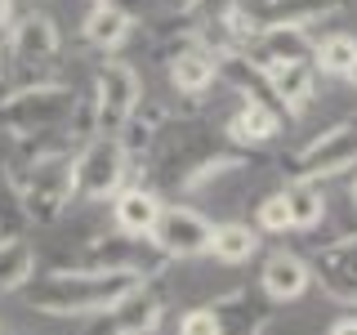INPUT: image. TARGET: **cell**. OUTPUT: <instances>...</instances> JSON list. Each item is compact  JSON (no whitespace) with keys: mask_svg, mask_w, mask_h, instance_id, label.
Masks as SVG:
<instances>
[{"mask_svg":"<svg viewBox=\"0 0 357 335\" xmlns=\"http://www.w3.org/2000/svg\"><path fill=\"white\" fill-rule=\"evenodd\" d=\"M143 277L139 273H98V268H54L50 277L31 282L22 290L31 313H45V318H98L112 304L139 290Z\"/></svg>","mask_w":357,"mask_h":335,"instance_id":"cell-1","label":"cell"},{"mask_svg":"<svg viewBox=\"0 0 357 335\" xmlns=\"http://www.w3.org/2000/svg\"><path fill=\"white\" fill-rule=\"evenodd\" d=\"M72 152H54L45 161H5V184L9 197L22 206V215L31 223H59L67 206L76 201L72 188Z\"/></svg>","mask_w":357,"mask_h":335,"instance_id":"cell-2","label":"cell"},{"mask_svg":"<svg viewBox=\"0 0 357 335\" xmlns=\"http://www.w3.org/2000/svg\"><path fill=\"white\" fill-rule=\"evenodd\" d=\"M76 112V94L59 81H36L22 85L18 94L0 98V130L14 139H31V134H59L67 130Z\"/></svg>","mask_w":357,"mask_h":335,"instance_id":"cell-3","label":"cell"},{"mask_svg":"<svg viewBox=\"0 0 357 335\" xmlns=\"http://www.w3.org/2000/svg\"><path fill=\"white\" fill-rule=\"evenodd\" d=\"M130 179V152L121 139H94L76 152L72 161V188H76V201H112L126 188Z\"/></svg>","mask_w":357,"mask_h":335,"instance_id":"cell-4","label":"cell"},{"mask_svg":"<svg viewBox=\"0 0 357 335\" xmlns=\"http://www.w3.org/2000/svg\"><path fill=\"white\" fill-rule=\"evenodd\" d=\"M94 126L103 139H121V130L130 126L134 107L143 103V81L126 59H103L94 72Z\"/></svg>","mask_w":357,"mask_h":335,"instance_id":"cell-5","label":"cell"},{"mask_svg":"<svg viewBox=\"0 0 357 335\" xmlns=\"http://www.w3.org/2000/svg\"><path fill=\"white\" fill-rule=\"evenodd\" d=\"M357 170V126H331L290 156V184H317Z\"/></svg>","mask_w":357,"mask_h":335,"instance_id":"cell-6","label":"cell"},{"mask_svg":"<svg viewBox=\"0 0 357 335\" xmlns=\"http://www.w3.org/2000/svg\"><path fill=\"white\" fill-rule=\"evenodd\" d=\"M210 241H215V223H210L201 210L192 206H165L161 219L152 228V246L165 255V260H197V255H210Z\"/></svg>","mask_w":357,"mask_h":335,"instance_id":"cell-7","label":"cell"},{"mask_svg":"<svg viewBox=\"0 0 357 335\" xmlns=\"http://www.w3.org/2000/svg\"><path fill=\"white\" fill-rule=\"evenodd\" d=\"M165 318V299L152 282H143L139 290H130L121 304H112L107 313L89 318L85 335H156Z\"/></svg>","mask_w":357,"mask_h":335,"instance_id":"cell-8","label":"cell"},{"mask_svg":"<svg viewBox=\"0 0 357 335\" xmlns=\"http://www.w3.org/2000/svg\"><path fill=\"white\" fill-rule=\"evenodd\" d=\"M308 268H312V282L326 290L331 299H340V304H357V232L312 246Z\"/></svg>","mask_w":357,"mask_h":335,"instance_id":"cell-9","label":"cell"},{"mask_svg":"<svg viewBox=\"0 0 357 335\" xmlns=\"http://www.w3.org/2000/svg\"><path fill=\"white\" fill-rule=\"evenodd\" d=\"M63 50V36H59V22L50 14H22L14 18V27H9V59L18 67H27V72H36V67H50L59 59Z\"/></svg>","mask_w":357,"mask_h":335,"instance_id":"cell-10","label":"cell"},{"mask_svg":"<svg viewBox=\"0 0 357 335\" xmlns=\"http://www.w3.org/2000/svg\"><path fill=\"white\" fill-rule=\"evenodd\" d=\"M165 201L143 184H126L116 197H112V228L121 237H134V241H152V228L161 219Z\"/></svg>","mask_w":357,"mask_h":335,"instance_id":"cell-11","label":"cell"},{"mask_svg":"<svg viewBox=\"0 0 357 335\" xmlns=\"http://www.w3.org/2000/svg\"><path fill=\"white\" fill-rule=\"evenodd\" d=\"M308 286H312V268H308L304 255H295V251H273L259 268V290L273 304H295Z\"/></svg>","mask_w":357,"mask_h":335,"instance_id":"cell-12","label":"cell"},{"mask_svg":"<svg viewBox=\"0 0 357 335\" xmlns=\"http://www.w3.org/2000/svg\"><path fill=\"white\" fill-rule=\"evenodd\" d=\"M215 81H219V54L206 50L201 40H192V45H183V50L170 54V85L178 94L201 98Z\"/></svg>","mask_w":357,"mask_h":335,"instance_id":"cell-13","label":"cell"},{"mask_svg":"<svg viewBox=\"0 0 357 335\" xmlns=\"http://www.w3.org/2000/svg\"><path fill=\"white\" fill-rule=\"evenodd\" d=\"M264 72H268V85H273L277 103L286 107V117H299V112L312 103L317 67H312L308 59H299V63H273V67H264Z\"/></svg>","mask_w":357,"mask_h":335,"instance_id":"cell-14","label":"cell"},{"mask_svg":"<svg viewBox=\"0 0 357 335\" xmlns=\"http://www.w3.org/2000/svg\"><path fill=\"white\" fill-rule=\"evenodd\" d=\"M349 0H259L255 14L264 27H312V22L340 14Z\"/></svg>","mask_w":357,"mask_h":335,"instance_id":"cell-15","label":"cell"},{"mask_svg":"<svg viewBox=\"0 0 357 335\" xmlns=\"http://www.w3.org/2000/svg\"><path fill=\"white\" fill-rule=\"evenodd\" d=\"M282 121H286V112H277L268 103H241L237 117L228 121V139L241 143V148H264V143H273L282 134Z\"/></svg>","mask_w":357,"mask_h":335,"instance_id":"cell-16","label":"cell"},{"mask_svg":"<svg viewBox=\"0 0 357 335\" xmlns=\"http://www.w3.org/2000/svg\"><path fill=\"white\" fill-rule=\"evenodd\" d=\"M264 232L255 228V223H241V219H228V223H215V241H210V255H215L219 264L237 268V264H250L255 255H259V241Z\"/></svg>","mask_w":357,"mask_h":335,"instance_id":"cell-17","label":"cell"},{"mask_svg":"<svg viewBox=\"0 0 357 335\" xmlns=\"http://www.w3.org/2000/svg\"><path fill=\"white\" fill-rule=\"evenodd\" d=\"M31 282H36V251L18 232H5L0 237V295L27 290Z\"/></svg>","mask_w":357,"mask_h":335,"instance_id":"cell-18","label":"cell"},{"mask_svg":"<svg viewBox=\"0 0 357 335\" xmlns=\"http://www.w3.org/2000/svg\"><path fill=\"white\" fill-rule=\"evenodd\" d=\"M81 36H85V45H94V50H121L126 45V36H130V14L112 0V5H94L85 14V27H81Z\"/></svg>","mask_w":357,"mask_h":335,"instance_id":"cell-19","label":"cell"},{"mask_svg":"<svg viewBox=\"0 0 357 335\" xmlns=\"http://www.w3.org/2000/svg\"><path fill=\"white\" fill-rule=\"evenodd\" d=\"M286 206H290V232H312L326 219V197H321L317 184H290Z\"/></svg>","mask_w":357,"mask_h":335,"instance_id":"cell-20","label":"cell"},{"mask_svg":"<svg viewBox=\"0 0 357 335\" xmlns=\"http://www.w3.org/2000/svg\"><path fill=\"white\" fill-rule=\"evenodd\" d=\"M353 63H357V40L344 36V31L317 40V50H312V67H317L321 76H349Z\"/></svg>","mask_w":357,"mask_h":335,"instance_id":"cell-21","label":"cell"},{"mask_svg":"<svg viewBox=\"0 0 357 335\" xmlns=\"http://www.w3.org/2000/svg\"><path fill=\"white\" fill-rule=\"evenodd\" d=\"M255 228L268 232V237H282L290 232V206H286V188L282 193H268L259 206H255Z\"/></svg>","mask_w":357,"mask_h":335,"instance_id":"cell-22","label":"cell"},{"mask_svg":"<svg viewBox=\"0 0 357 335\" xmlns=\"http://www.w3.org/2000/svg\"><path fill=\"white\" fill-rule=\"evenodd\" d=\"M174 335H223V327H219V318H215L210 304H197V308H188L183 318H178Z\"/></svg>","mask_w":357,"mask_h":335,"instance_id":"cell-23","label":"cell"},{"mask_svg":"<svg viewBox=\"0 0 357 335\" xmlns=\"http://www.w3.org/2000/svg\"><path fill=\"white\" fill-rule=\"evenodd\" d=\"M326 335H357V318H340V322H331V331Z\"/></svg>","mask_w":357,"mask_h":335,"instance_id":"cell-24","label":"cell"},{"mask_svg":"<svg viewBox=\"0 0 357 335\" xmlns=\"http://www.w3.org/2000/svg\"><path fill=\"white\" fill-rule=\"evenodd\" d=\"M9 27H14V5L0 0V31H9Z\"/></svg>","mask_w":357,"mask_h":335,"instance_id":"cell-25","label":"cell"},{"mask_svg":"<svg viewBox=\"0 0 357 335\" xmlns=\"http://www.w3.org/2000/svg\"><path fill=\"white\" fill-rule=\"evenodd\" d=\"M344 81H349V85H357V63L349 67V76H344Z\"/></svg>","mask_w":357,"mask_h":335,"instance_id":"cell-26","label":"cell"},{"mask_svg":"<svg viewBox=\"0 0 357 335\" xmlns=\"http://www.w3.org/2000/svg\"><path fill=\"white\" fill-rule=\"evenodd\" d=\"M349 197H353V206H357V174H353V188H349Z\"/></svg>","mask_w":357,"mask_h":335,"instance_id":"cell-27","label":"cell"},{"mask_svg":"<svg viewBox=\"0 0 357 335\" xmlns=\"http://www.w3.org/2000/svg\"><path fill=\"white\" fill-rule=\"evenodd\" d=\"M0 85H5V67H0Z\"/></svg>","mask_w":357,"mask_h":335,"instance_id":"cell-28","label":"cell"},{"mask_svg":"<svg viewBox=\"0 0 357 335\" xmlns=\"http://www.w3.org/2000/svg\"><path fill=\"white\" fill-rule=\"evenodd\" d=\"M94 5H112V0H94Z\"/></svg>","mask_w":357,"mask_h":335,"instance_id":"cell-29","label":"cell"},{"mask_svg":"<svg viewBox=\"0 0 357 335\" xmlns=\"http://www.w3.org/2000/svg\"><path fill=\"white\" fill-rule=\"evenodd\" d=\"M0 237H5V228H0Z\"/></svg>","mask_w":357,"mask_h":335,"instance_id":"cell-30","label":"cell"}]
</instances>
